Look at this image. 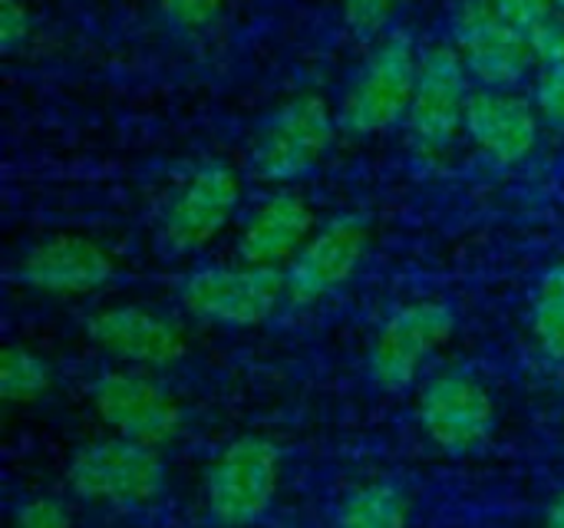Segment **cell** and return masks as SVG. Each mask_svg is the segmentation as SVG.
Listing matches in <instances>:
<instances>
[{
    "label": "cell",
    "mask_w": 564,
    "mask_h": 528,
    "mask_svg": "<svg viewBox=\"0 0 564 528\" xmlns=\"http://www.w3.org/2000/svg\"><path fill=\"white\" fill-rule=\"evenodd\" d=\"M66 486L89 506L119 513L145 509L165 489V460L159 446L109 433L73 453L66 466Z\"/></svg>",
    "instance_id": "obj_2"
},
{
    "label": "cell",
    "mask_w": 564,
    "mask_h": 528,
    "mask_svg": "<svg viewBox=\"0 0 564 528\" xmlns=\"http://www.w3.org/2000/svg\"><path fill=\"white\" fill-rule=\"evenodd\" d=\"M492 7L499 13H506L512 23H519L522 30H529L535 20H542L549 10H555V0H492Z\"/></svg>",
    "instance_id": "obj_26"
},
{
    "label": "cell",
    "mask_w": 564,
    "mask_h": 528,
    "mask_svg": "<svg viewBox=\"0 0 564 528\" xmlns=\"http://www.w3.org/2000/svg\"><path fill=\"white\" fill-rule=\"evenodd\" d=\"M314 231H317L314 205L294 188H278L264 195L245 218L238 231V261L288 268Z\"/></svg>",
    "instance_id": "obj_16"
},
{
    "label": "cell",
    "mask_w": 564,
    "mask_h": 528,
    "mask_svg": "<svg viewBox=\"0 0 564 528\" xmlns=\"http://www.w3.org/2000/svg\"><path fill=\"white\" fill-rule=\"evenodd\" d=\"M410 526V499L397 483L370 479L350 489L337 509L334 528H406Z\"/></svg>",
    "instance_id": "obj_17"
},
{
    "label": "cell",
    "mask_w": 564,
    "mask_h": 528,
    "mask_svg": "<svg viewBox=\"0 0 564 528\" xmlns=\"http://www.w3.org/2000/svg\"><path fill=\"white\" fill-rule=\"evenodd\" d=\"M453 46L482 89H516L535 66L525 30L499 13L492 0H469L459 10Z\"/></svg>",
    "instance_id": "obj_11"
},
{
    "label": "cell",
    "mask_w": 564,
    "mask_h": 528,
    "mask_svg": "<svg viewBox=\"0 0 564 528\" xmlns=\"http://www.w3.org/2000/svg\"><path fill=\"white\" fill-rule=\"evenodd\" d=\"M116 274L112 255L76 231H59L33 241L13 265V278L50 298H83L106 288Z\"/></svg>",
    "instance_id": "obj_13"
},
{
    "label": "cell",
    "mask_w": 564,
    "mask_h": 528,
    "mask_svg": "<svg viewBox=\"0 0 564 528\" xmlns=\"http://www.w3.org/2000/svg\"><path fill=\"white\" fill-rule=\"evenodd\" d=\"M456 334V311L446 301L423 298L400 304L377 331L370 344V377L387 394L410 390L423 367L453 341Z\"/></svg>",
    "instance_id": "obj_6"
},
{
    "label": "cell",
    "mask_w": 564,
    "mask_h": 528,
    "mask_svg": "<svg viewBox=\"0 0 564 528\" xmlns=\"http://www.w3.org/2000/svg\"><path fill=\"white\" fill-rule=\"evenodd\" d=\"M155 3L165 13V20L182 33H202L218 20L225 0H155Z\"/></svg>",
    "instance_id": "obj_23"
},
{
    "label": "cell",
    "mask_w": 564,
    "mask_h": 528,
    "mask_svg": "<svg viewBox=\"0 0 564 528\" xmlns=\"http://www.w3.org/2000/svg\"><path fill=\"white\" fill-rule=\"evenodd\" d=\"M476 86L453 43L423 50L416 93L406 112V136L420 155H443L459 132H466V109Z\"/></svg>",
    "instance_id": "obj_8"
},
{
    "label": "cell",
    "mask_w": 564,
    "mask_h": 528,
    "mask_svg": "<svg viewBox=\"0 0 564 528\" xmlns=\"http://www.w3.org/2000/svg\"><path fill=\"white\" fill-rule=\"evenodd\" d=\"M182 308L202 324L215 327H261L268 324L278 308L288 301L284 268L264 265H208L185 278L182 284Z\"/></svg>",
    "instance_id": "obj_5"
},
{
    "label": "cell",
    "mask_w": 564,
    "mask_h": 528,
    "mask_svg": "<svg viewBox=\"0 0 564 528\" xmlns=\"http://www.w3.org/2000/svg\"><path fill=\"white\" fill-rule=\"evenodd\" d=\"M397 3L400 0H340V17L357 40H380L393 20Z\"/></svg>",
    "instance_id": "obj_20"
},
{
    "label": "cell",
    "mask_w": 564,
    "mask_h": 528,
    "mask_svg": "<svg viewBox=\"0 0 564 528\" xmlns=\"http://www.w3.org/2000/svg\"><path fill=\"white\" fill-rule=\"evenodd\" d=\"M542 112L516 89L476 86L466 109V136L492 165H522L542 139Z\"/></svg>",
    "instance_id": "obj_15"
},
{
    "label": "cell",
    "mask_w": 564,
    "mask_h": 528,
    "mask_svg": "<svg viewBox=\"0 0 564 528\" xmlns=\"http://www.w3.org/2000/svg\"><path fill=\"white\" fill-rule=\"evenodd\" d=\"M416 420L440 453L473 456L496 433V400L476 374L446 370L420 387Z\"/></svg>",
    "instance_id": "obj_9"
},
{
    "label": "cell",
    "mask_w": 564,
    "mask_h": 528,
    "mask_svg": "<svg viewBox=\"0 0 564 528\" xmlns=\"http://www.w3.org/2000/svg\"><path fill=\"white\" fill-rule=\"evenodd\" d=\"M535 109L542 112L545 122L564 126V60L542 66L539 83H535Z\"/></svg>",
    "instance_id": "obj_25"
},
{
    "label": "cell",
    "mask_w": 564,
    "mask_h": 528,
    "mask_svg": "<svg viewBox=\"0 0 564 528\" xmlns=\"http://www.w3.org/2000/svg\"><path fill=\"white\" fill-rule=\"evenodd\" d=\"M284 453L271 437L245 433L231 440L205 473V509L225 528L261 522L281 489Z\"/></svg>",
    "instance_id": "obj_4"
},
{
    "label": "cell",
    "mask_w": 564,
    "mask_h": 528,
    "mask_svg": "<svg viewBox=\"0 0 564 528\" xmlns=\"http://www.w3.org/2000/svg\"><path fill=\"white\" fill-rule=\"evenodd\" d=\"M53 387V367L26 344L10 341L0 354V400L10 407H30Z\"/></svg>",
    "instance_id": "obj_19"
},
{
    "label": "cell",
    "mask_w": 564,
    "mask_h": 528,
    "mask_svg": "<svg viewBox=\"0 0 564 528\" xmlns=\"http://www.w3.org/2000/svg\"><path fill=\"white\" fill-rule=\"evenodd\" d=\"M10 528H76L73 509L56 496H33L20 503Z\"/></svg>",
    "instance_id": "obj_22"
},
{
    "label": "cell",
    "mask_w": 564,
    "mask_h": 528,
    "mask_svg": "<svg viewBox=\"0 0 564 528\" xmlns=\"http://www.w3.org/2000/svg\"><path fill=\"white\" fill-rule=\"evenodd\" d=\"M529 50H532V60L535 66H552V63H562L564 60V10L555 7L549 10L542 20H535L529 30Z\"/></svg>",
    "instance_id": "obj_21"
},
{
    "label": "cell",
    "mask_w": 564,
    "mask_h": 528,
    "mask_svg": "<svg viewBox=\"0 0 564 528\" xmlns=\"http://www.w3.org/2000/svg\"><path fill=\"white\" fill-rule=\"evenodd\" d=\"M33 36V13L26 0H0V50L13 56Z\"/></svg>",
    "instance_id": "obj_24"
},
{
    "label": "cell",
    "mask_w": 564,
    "mask_h": 528,
    "mask_svg": "<svg viewBox=\"0 0 564 528\" xmlns=\"http://www.w3.org/2000/svg\"><path fill=\"white\" fill-rule=\"evenodd\" d=\"M555 3H558V7H562V10H564V0H555Z\"/></svg>",
    "instance_id": "obj_28"
},
{
    "label": "cell",
    "mask_w": 564,
    "mask_h": 528,
    "mask_svg": "<svg viewBox=\"0 0 564 528\" xmlns=\"http://www.w3.org/2000/svg\"><path fill=\"white\" fill-rule=\"evenodd\" d=\"M370 248V225L360 215H337L304 241V248L284 268L288 301L294 308H311L334 291H340Z\"/></svg>",
    "instance_id": "obj_12"
},
{
    "label": "cell",
    "mask_w": 564,
    "mask_h": 528,
    "mask_svg": "<svg viewBox=\"0 0 564 528\" xmlns=\"http://www.w3.org/2000/svg\"><path fill=\"white\" fill-rule=\"evenodd\" d=\"M89 403L96 420L112 433L145 446H165L182 433V403L139 367L102 370L89 387Z\"/></svg>",
    "instance_id": "obj_7"
},
{
    "label": "cell",
    "mask_w": 564,
    "mask_h": 528,
    "mask_svg": "<svg viewBox=\"0 0 564 528\" xmlns=\"http://www.w3.org/2000/svg\"><path fill=\"white\" fill-rule=\"evenodd\" d=\"M529 324L542 357L552 364H564V261H555L539 278Z\"/></svg>",
    "instance_id": "obj_18"
},
{
    "label": "cell",
    "mask_w": 564,
    "mask_h": 528,
    "mask_svg": "<svg viewBox=\"0 0 564 528\" xmlns=\"http://www.w3.org/2000/svg\"><path fill=\"white\" fill-rule=\"evenodd\" d=\"M420 60L423 50L406 30H387L380 40H373L337 109L340 129L357 139H370L403 126L416 93Z\"/></svg>",
    "instance_id": "obj_1"
},
{
    "label": "cell",
    "mask_w": 564,
    "mask_h": 528,
    "mask_svg": "<svg viewBox=\"0 0 564 528\" xmlns=\"http://www.w3.org/2000/svg\"><path fill=\"white\" fill-rule=\"evenodd\" d=\"M238 205L241 175L221 159L202 162L175 188L162 218V238L178 255L202 251L231 225Z\"/></svg>",
    "instance_id": "obj_10"
},
{
    "label": "cell",
    "mask_w": 564,
    "mask_h": 528,
    "mask_svg": "<svg viewBox=\"0 0 564 528\" xmlns=\"http://www.w3.org/2000/svg\"><path fill=\"white\" fill-rule=\"evenodd\" d=\"M340 132V112L321 93L291 96L264 122L251 146V172L268 185H294L311 175L334 149Z\"/></svg>",
    "instance_id": "obj_3"
},
{
    "label": "cell",
    "mask_w": 564,
    "mask_h": 528,
    "mask_svg": "<svg viewBox=\"0 0 564 528\" xmlns=\"http://www.w3.org/2000/svg\"><path fill=\"white\" fill-rule=\"evenodd\" d=\"M86 337L116 364L139 370L175 367L188 354L185 331L142 304H109L86 317Z\"/></svg>",
    "instance_id": "obj_14"
},
{
    "label": "cell",
    "mask_w": 564,
    "mask_h": 528,
    "mask_svg": "<svg viewBox=\"0 0 564 528\" xmlns=\"http://www.w3.org/2000/svg\"><path fill=\"white\" fill-rule=\"evenodd\" d=\"M542 528H564V493L549 506V513H545V522Z\"/></svg>",
    "instance_id": "obj_27"
}]
</instances>
